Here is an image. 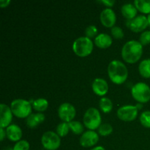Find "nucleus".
Returning <instances> with one entry per match:
<instances>
[{"label": "nucleus", "mask_w": 150, "mask_h": 150, "mask_svg": "<svg viewBox=\"0 0 150 150\" xmlns=\"http://www.w3.org/2000/svg\"><path fill=\"white\" fill-rule=\"evenodd\" d=\"M143 54V45L139 41L130 40L126 42L122 48V57L127 63L136 62Z\"/></svg>", "instance_id": "obj_1"}, {"label": "nucleus", "mask_w": 150, "mask_h": 150, "mask_svg": "<svg viewBox=\"0 0 150 150\" xmlns=\"http://www.w3.org/2000/svg\"><path fill=\"white\" fill-rule=\"evenodd\" d=\"M108 74L109 79L116 84L124 83L128 76L127 67L120 60H113L108 66Z\"/></svg>", "instance_id": "obj_2"}, {"label": "nucleus", "mask_w": 150, "mask_h": 150, "mask_svg": "<svg viewBox=\"0 0 150 150\" xmlns=\"http://www.w3.org/2000/svg\"><path fill=\"white\" fill-rule=\"evenodd\" d=\"M94 44L90 38L87 37H80L73 43V50L79 57H84L89 56L93 51Z\"/></svg>", "instance_id": "obj_3"}, {"label": "nucleus", "mask_w": 150, "mask_h": 150, "mask_svg": "<svg viewBox=\"0 0 150 150\" xmlns=\"http://www.w3.org/2000/svg\"><path fill=\"white\" fill-rule=\"evenodd\" d=\"M12 112L18 118H27L32 112L30 102L23 99H16L10 104Z\"/></svg>", "instance_id": "obj_4"}, {"label": "nucleus", "mask_w": 150, "mask_h": 150, "mask_svg": "<svg viewBox=\"0 0 150 150\" xmlns=\"http://www.w3.org/2000/svg\"><path fill=\"white\" fill-rule=\"evenodd\" d=\"M83 122L84 125L90 130L98 129L102 122L100 113L96 108H89L83 115Z\"/></svg>", "instance_id": "obj_5"}, {"label": "nucleus", "mask_w": 150, "mask_h": 150, "mask_svg": "<svg viewBox=\"0 0 150 150\" xmlns=\"http://www.w3.org/2000/svg\"><path fill=\"white\" fill-rule=\"evenodd\" d=\"M133 98L139 103H144L150 100V87L144 82H138L131 89Z\"/></svg>", "instance_id": "obj_6"}, {"label": "nucleus", "mask_w": 150, "mask_h": 150, "mask_svg": "<svg viewBox=\"0 0 150 150\" xmlns=\"http://www.w3.org/2000/svg\"><path fill=\"white\" fill-rule=\"evenodd\" d=\"M42 146L47 150H57L61 144L60 136L53 131H47L41 138Z\"/></svg>", "instance_id": "obj_7"}, {"label": "nucleus", "mask_w": 150, "mask_h": 150, "mask_svg": "<svg viewBox=\"0 0 150 150\" xmlns=\"http://www.w3.org/2000/svg\"><path fill=\"white\" fill-rule=\"evenodd\" d=\"M138 111L136 105H126L121 106L117 111V117L122 121L130 122L136 120L138 116Z\"/></svg>", "instance_id": "obj_8"}, {"label": "nucleus", "mask_w": 150, "mask_h": 150, "mask_svg": "<svg viewBox=\"0 0 150 150\" xmlns=\"http://www.w3.org/2000/svg\"><path fill=\"white\" fill-rule=\"evenodd\" d=\"M76 114V110L72 104L69 103H63L59 105L58 109V115L64 122L73 121Z\"/></svg>", "instance_id": "obj_9"}, {"label": "nucleus", "mask_w": 150, "mask_h": 150, "mask_svg": "<svg viewBox=\"0 0 150 150\" xmlns=\"http://www.w3.org/2000/svg\"><path fill=\"white\" fill-rule=\"evenodd\" d=\"M126 25L133 32H139L144 30L149 26V23H148L147 18L143 15H140L136 16L131 20H127L126 21Z\"/></svg>", "instance_id": "obj_10"}, {"label": "nucleus", "mask_w": 150, "mask_h": 150, "mask_svg": "<svg viewBox=\"0 0 150 150\" xmlns=\"http://www.w3.org/2000/svg\"><path fill=\"white\" fill-rule=\"evenodd\" d=\"M99 141V135L95 130H87L80 138V144L83 147H91L96 144Z\"/></svg>", "instance_id": "obj_11"}, {"label": "nucleus", "mask_w": 150, "mask_h": 150, "mask_svg": "<svg viewBox=\"0 0 150 150\" xmlns=\"http://www.w3.org/2000/svg\"><path fill=\"white\" fill-rule=\"evenodd\" d=\"M13 120V112L8 105L4 103L0 104V127H7Z\"/></svg>", "instance_id": "obj_12"}, {"label": "nucleus", "mask_w": 150, "mask_h": 150, "mask_svg": "<svg viewBox=\"0 0 150 150\" xmlns=\"http://www.w3.org/2000/svg\"><path fill=\"white\" fill-rule=\"evenodd\" d=\"M100 19L103 26L105 27H111L114 26L117 21V17L114 10L111 8H105L101 12Z\"/></svg>", "instance_id": "obj_13"}, {"label": "nucleus", "mask_w": 150, "mask_h": 150, "mask_svg": "<svg viewBox=\"0 0 150 150\" xmlns=\"http://www.w3.org/2000/svg\"><path fill=\"white\" fill-rule=\"evenodd\" d=\"M92 87L93 92L99 96H103L108 91V83L105 79L101 78H97L93 81Z\"/></svg>", "instance_id": "obj_14"}, {"label": "nucleus", "mask_w": 150, "mask_h": 150, "mask_svg": "<svg viewBox=\"0 0 150 150\" xmlns=\"http://www.w3.org/2000/svg\"><path fill=\"white\" fill-rule=\"evenodd\" d=\"M22 130L17 125H10L6 128V135L7 137L12 142H19L22 137Z\"/></svg>", "instance_id": "obj_15"}, {"label": "nucleus", "mask_w": 150, "mask_h": 150, "mask_svg": "<svg viewBox=\"0 0 150 150\" xmlns=\"http://www.w3.org/2000/svg\"><path fill=\"white\" fill-rule=\"evenodd\" d=\"M95 44L100 48H107L112 44V38L105 33H100L95 38Z\"/></svg>", "instance_id": "obj_16"}, {"label": "nucleus", "mask_w": 150, "mask_h": 150, "mask_svg": "<svg viewBox=\"0 0 150 150\" xmlns=\"http://www.w3.org/2000/svg\"><path fill=\"white\" fill-rule=\"evenodd\" d=\"M45 118V115L42 113L32 114L26 118V125L29 127L34 128L43 122Z\"/></svg>", "instance_id": "obj_17"}, {"label": "nucleus", "mask_w": 150, "mask_h": 150, "mask_svg": "<svg viewBox=\"0 0 150 150\" xmlns=\"http://www.w3.org/2000/svg\"><path fill=\"white\" fill-rule=\"evenodd\" d=\"M137 8L134 4L131 3H126L122 6L121 11L123 16L127 19V20H131L136 17L137 14Z\"/></svg>", "instance_id": "obj_18"}, {"label": "nucleus", "mask_w": 150, "mask_h": 150, "mask_svg": "<svg viewBox=\"0 0 150 150\" xmlns=\"http://www.w3.org/2000/svg\"><path fill=\"white\" fill-rule=\"evenodd\" d=\"M139 71L141 76L146 79L150 78V59L142 60L139 65Z\"/></svg>", "instance_id": "obj_19"}, {"label": "nucleus", "mask_w": 150, "mask_h": 150, "mask_svg": "<svg viewBox=\"0 0 150 150\" xmlns=\"http://www.w3.org/2000/svg\"><path fill=\"white\" fill-rule=\"evenodd\" d=\"M134 5L143 13H150V0H135Z\"/></svg>", "instance_id": "obj_20"}, {"label": "nucleus", "mask_w": 150, "mask_h": 150, "mask_svg": "<svg viewBox=\"0 0 150 150\" xmlns=\"http://www.w3.org/2000/svg\"><path fill=\"white\" fill-rule=\"evenodd\" d=\"M32 106L34 109L41 113L42 111H45L48 108V102L45 98H38L33 101Z\"/></svg>", "instance_id": "obj_21"}, {"label": "nucleus", "mask_w": 150, "mask_h": 150, "mask_svg": "<svg viewBox=\"0 0 150 150\" xmlns=\"http://www.w3.org/2000/svg\"><path fill=\"white\" fill-rule=\"evenodd\" d=\"M99 106L101 111H103L105 114L111 112L113 108L112 101L108 98H102L100 100Z\"/></svg>", "instance_id": "obj_22"}, {"label": "nucleus", "mask_w": 150, "mask_h": 150, "mask_svg": "<svg viewBox=\"0 0 150 150\" xmlns=\"http://www.w3.org/2000/svg\"><path fill=\"white\" fill-rule=\"evenodd\" d=\"M69 127L73 133L76 135L81 134L83 131V126L82 123L79 121H71L68 122Z\"/></svg>", "instance_id": "obj_23"}, {"label": "nucleus", "mask_w": 150, "mask_h": 150, "mask_svg": "<svg viewBox=\"0 0 150 150\" xmlns=\"http://www.w3.org/2000/svg\"><path fill=\"white\" fill-rule=\"evenodd\" d=\"M98 133L102 136H109L113 132V127L108 123H103L98 127Z\"/></svg>", "instance_id": "obj_24"}, {"label": "nucleus", "mask_w": 150, "mask_h": 150, "mask_svg": "<svg viewBox=\"0 0 150 150\" xmlns=\"http://www.w3.org/2000/svg\"><path fill=\"white\" fill-rule=\"evenodd\" d=\"M70 130V127L67 122H61L59 124L57 127V133L60 136V137H64L66 136L69 133Z\"/></svg>", "instance_id": "obj_25"}, {"label": "nucleus", "mask_w": 150, "mask_h": 150, "mask_svg": "<svg viewBox=\"0 0 150 150\" xmlns=\"http://www.w3.org/2000/svg\"><path fill=\"white\" fill-rule=\"evenodd\" d=\"M141 124L145 127L150 128V111H145L140 116Z\"/></svg>", "instance_id": "obj_26"}, {"label": "nucleus", "mask_w": 150, "mask_h": 150, "mask_svg": "<svg viewBox=\"0 0 150 150\" xmlns=\"http://www.w3.org/2000/svg\"><path fill=\"white\" fill-rule=\"evenodd\" d=\"M30 145L29 143L26 140H21L16 142L13 146V150H29Z\"/></svg>", "instance_id": "obj_27"}, {"label": "nucleus", "mask_w": 150, "mask_h": 150, "mask_svg": "<svg viewBox=\"0 0 150 150\" xmlns=\"http://www.w3.org/2000/svg\"><path fill=\"white\" fill-rule=\"evenodd\" d=\"M85 35L86 37L89 38H92L95 37L98 35V28L95 26V25H89L85 29Z\"/></svg>", "instance_id": "obj_28"}, {"label": "nucleus", "mask_w": 150, "mask_h": 150, "mask_svg": "<svg viewBox=\"0 0 150 150\" xmlns=\"http://www.w3.org/2000/svg\"><path fill=\"white\" fill-rule=\"evenodd\" d=\"M111 35L114 38H115L116 39H121L124 37V32H123L122 29L120 26H113L111 29Z\"/></svg>", "instance_id": "obj_29"}, {"label": "nucleus", "mask_w": 150, "mask_h": 150, "mask_svg": "<svg viewBox=\"0 0 150 150\" xmlns=\"http://www.w3.org/2000/svg\"><path fill=\"white\" fill-rule=\"evenodd\" d=\"M139 42L142 45H147L150 43V30L144 31L142 32L139 38Z\"/></svg>", "instance_id": "obj_30"}, {"label": "nucleus", "mask_w": 150, "mask_h": 150, "mask_svg": "<svg viewBox=\"0 0 150 150\" xmlns=\"http://www.w3.org/2000/svg\"><path fill=\"white\" fill-rule=\"evenodd\" d=\"M99 1V2L103 3V4H105V6H107V7H112V6L114 4V3H115V1H114V0H101V1Z\"/></svg>", "instance_id": "obj_31"}, {"label": "nucleus", "mask_w": 150, "mask_h": 150, "mask_svg": "<svg viewBox=\"0 0 150 150\" xmlns=\"http://www.w3.org/2000/svg\"><path fill=\"white\" fill-rule=\"evenodd\" d=\"M10 2H11L10 0H1V1H0V7H1V8L7 7V6L10 4Z\"/></svg>", "instance_id": "obj_32"}, {"label": "nucleus", "mask_w": 150, "mask_h": 150, "mask_svg": "<svg viewBox=\"0 0 150 150\" xmlns=\"http://www.w3.org/2000/svg\"><path fill=\"white\" fill-rule=\"evenodd\" d=\"M5 135H6V131H4V128L1 127V128H0V139H1V141H3Z\"/></svg>", "instance_id": "obj_33"}, {"label": "nucleus", "mask_w": 150, "mask_h": 150, "mask_svg": "<svg viewBox=\"0 0 150 150\" xmlns=\"http://www.w3.org/2000/svg\"><path fill=\"white\" fill-rule=\"evenodd\" d=\"M91 150H105V149L102 146H98L94 147L93 149H92Z\"/></svg>", "instance_id": "obj_34"}, {"label": "nucleus", "mask_w": 150, "mask_h": 150, "mask_svg": "<svg viewBox=\"0 0 150 150\" xmlns=\"http://www.w3.org/2000/svg\"><path fill=\"white\" fill-rule=\"evenodd\" d=\"M136 107H137L138 109H141V108H142V107H143V105H142V103H138L137 105H136Z\"/></svg>", "instance_id": "obj_35"}, {"label": "nucleus", "mask_w": 150, "mask_h": 150, "mask_svg": "<svg viewBox=\"0 0 150 150\" xmlns=\"http://www.w3.org/2000/svg\"><path fill=\"white\" fill-rule=\"evenodd\" d=\"M147 20H148V23H149V26H150V13H149V15H148Z\"/></svg>", "instance_id": "obj_36"}, {"label": "nucleus", "mask_w": 150, "mask_h": 150, "mask_svg": "<svg viewBox=\"0 0 150 150\" xmlns=\"http://www.w3.org/2000/svg\"><path fill=\"white\" fill-rule=\"evenodd\" d=\"M4 150H13V149H11V148H7V149H5Z\"/></svg>", "instance_id": "obj_37"}]
</instances>
